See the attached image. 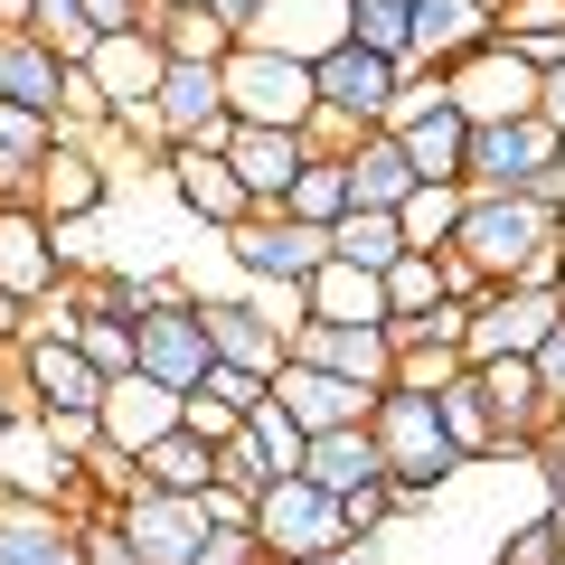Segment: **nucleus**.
I'll return each mask as SVG.
<instances>
[{"instance_id": "bb28decb", "label": "nucleus", "mask_w": 565, "mask_h": 565, "mask_svg": "<svg viewBox=\"0 0 565 565\" xmlns=\"http://www.w3.org/2000/svg\"><path fill=\"white\" fill-rule=\"evenodd\" d=\"M481 39H500V0H415V66H452Z\"/></svg>"}, {"instance_id": "4d7b16f0", "label": "nucleus", "mask_w": 565, "mask_h": 565, "mask_svg": "<svg viewBox=\"0 0 565 565\" xmlns=\"http://www.w3.org/2000/svg\"><path fill=\"white\" fill-rule=\"evenodd\" d=\"M302 565H386V546L377 537H340V546H321V556H302Z\"/></svg>"}, {"instance_id": "a211bd4d", "label": "nucleus", "mask_w": 565, "mask_h": 565, "mask_svg": "<svg viewBox=\"0 0 565 565\" xmlns=\"http://www.w3.org/2000/svg\"><path fill=\"white\" fill-rule=\"evenodd\" d=\"M85 76H95L104 114H122V104H151L170 76V47L151 39V29H104L95 47H85Z\"/></svg>"}, {"instance_id": "338daca9", "label": "nucleus", "mask_w": 565, "mask_h": 565, "mask_svg": "<svg viewBox=\"0 0 565 565\" xmlns=\"http://www.w3.org/2000/svg\"><path fill=\"white\" fill-rule=\"evenodd\" d=\"M556 565H565V556H556Z\"/></svg>"}, {"instance_id": "473e14b6", "label": "nucleus", "mask_w": 565, "mask_h": 565, "mask_svg": "<svg viewBox=\"0 0 565 565\" xmlns=\"http://www.w3.org/2000/svg\"><path fill=\"white\" fill-rule=\"evenodd\" d=\"M132 462H141V490H180V500H199V490L217 481V452H207L189 424H180V434H161L151 452H132Z\"/></svg>"}, {"instance_id": "c03bdc74", "label": "nucleus", "mask_w": 565, "mask_h": 565, "mask_svg": "<svg viewBox=\"0 0 565 565\" xmlns=\"http://www.w3.org/2000/svg\"><path fill=\"white\" fill-rule=\"evenodd\" d=\"M76 349L104 367V377H122V367H132V321H122V311H104V302H85V321H76Z\"/></svg>"}, {"instance_id": "603ef678", "label": "nucleus", "mask_w": 565, "mask_h": 565, "mask_svg": "<svg viewBox=\"0 0 565 565\" xmlns=\"http://www.w3.org/2000/svg\"><path fill=\"white\" fill-rule=\"evenodd\" d=\"M189 565H274V556L255 546V527H207V537H199V556H189Z\"/></svg>"}, {"instance_id": "58836bf2", "label": "nucleus", "mask_w": 565, "mask_h": 565, "mask_svg": "<svg viewBox=\"0 0 565 565\" xmlns=\"http://www.w3.org/2000/svg\"><path fill=\"white\" fill-rule=\"evenodd\" d=\"M462 367H471V349H462V340H444V330H424V340H405V349H396V386H415V396L452 386Z\"/></svg>"}, {"instance_id": "de8ad7c7", "label": "nucleus", "mask_w": 565, "mask_h": 565, "mask_svg": "<svg viewBox=\"0 0 565 565\" xmlns=\"http://www.w3.org/2000/svg\"><path fill=\"white\" fill-rule=\"evenodd\" d=\"M180 424H189V434H199L207 452H217V444H226V434H236L245 415H236V405H226V396H207V386H189V396H180Z\"/></svg>"}, {"instance_id": "6e6552de", "label": "nucleus", "mask_w": 565, "mask_h": 565, "mask_svg": "<svg viewBox=\"0 0 565 565\" xmlns=\"http://www.w3.org/2000/svg\"><path fill=\"white\" fill-rule=\"evenodd\" d=\"M47 226H85L114 207V161H104V132H57V151L39 161V189H29Z\"/></svg>"}, {"instance_id": "3c124183", "label": "nucleus", "mask_w": 565, "mask_h": 565, "mask_svg": "<svg viewBox=\"0 0 565 565\" xmlns=\"http://www.w3.org/2000/svg\"><path fill=\"white\" fill-rule=\"evenodd\" d=\"M199 527H255V490L207 481V490H199Z\"/></svg>"}, {"instance_id": "2f4dec72", "label": "nucleus", "mask_w": 565, "mask_h": 565, "mask_svg": "<svg viewBox=\"0 0 565 565\" xmlns=\"http://www.w3.org/2000/svg\"><path fill=\"white\" fill-rule=\"evenodd\" d=\"M462 207H471L462 180H415V189H405V207H396V226H405V245H415V255H444L452 226H462Z\"/></svg>"}, {"instance_id": "680f3d73", "label": "nucleus", "mask_w": 565, "mask_h": 565, "mask_svg": "<svg viewBox=\"0 0 565 565\" xmlns=\"http://www.w3.org/2000/svg\"><path fill=\"white\" fill-rule=\"evenodd\" d=\"M546 199H556V217H565V151H556V170H546Z\"/></svg>"}, {"instance_id": "b1692460", "label": "nucleus", "mask_w": 565, "mask_h": 565, "mask_svg": "<svg viewBox=\"0 0 565 565\" xmlns=\"http://www.w3.org/2000/svg\"><path fill=\"white\" fill-rule=\"evenodd\" d=\"M340 161H349V207H405V189H415V161H405L396 122H359Z\"/></svg>"}, {"instance_id": "1a4fd4ad", "label": "nucleus", "mask_w": 565, "mask_h": 565, "mask_svg": "<svg viewBox=\"0 0 565 565\" xmlns=\"http://www.w3.org/2000/svg\"><path fill=\"white\" fill-rule=\"evenodd\" d=\"M161 180H170V199H180V217L207 226V236H226V226L255 217V199H245L236 161H226V141H170Z\"/></svg>"}, {"instance_id": "4c0bfd02", "label": "nucleus", "mask_w": 565, "mask_h": 565, "mask_svg": "<svg viewBox=\"0 0 565 565\" xmlns=\"http://www.w3.org/2000/svg\"><path fill=\"white\" fill-rule=\"evenodd\" d=\"M349 39L396 57V66H415V0H349Z\"/></svg>"}, {"instance_id": "e433bc0d", "label": "nucleus", "mask_w": 565, "mask_h": 565, "mask_svg": "<svg viewBox=\"0 0 565 565\" xmlns=\"http://www.w3.org/2000/svg\"><path fill=\"white\" fill-rule=\"evenodd\" d=\"M500 39L527 47V66H556L565 57V0H500Z\"/></svg>"}, {"instance_id": "69168bd1", "label": "nucleus", "mask_w": 565, "mask_h": 565, "mask_svg": "<svg viewBox=\"0 0 565 565\" xmlns=\"http://www.w3.org/2000/svg\"><path fill=\"white\" fill-rule=\"evenodd\" d=\"M0 359H10V349H0Z\"/></svg>"}, {"instance_id": "e2e57ef3", "label": "nucleus", "mask_w": 565, "mask_h": 565, "mask_svg": "<svg viewBox=\"0 0 565 565\" xmlns=\"http://www.w3.org/2000/svg\"><path fill=\"white\" fill-rule=\"evenodd\" d=\"M556 302H565V245H556Z\"/></svg>"}, {"instance_id": "5701e85b", "label": "nucleus", "mask_w": 565, "mask_h": 565, "mask_svg": "<svg viewBox=\"0 0 565 565\" xmlns=\"http://www.w3.org/2000/svg\"><path fill=\"white\" fill-rule=\"evenodd\" d=\"M245 39L311 66V57H330V47L349 39V0H264L255 20H245Z\"/></svg>"}, {"instance_id": "9b49d317", "label": "nucleus", "mask_w": 565, "mask_h": 565, "mask_svg": "<svg viewBox=\"0 0 565 565\" xmlns=\"http://www.w3.org/2000/svg\"><path fill=\"white\" fill-rule=\"evenodd\" d=\"M556 321H565L556 282H490L481 311H471V330H462V349L471 359H527Z\"/></svg>"}, {"instance_id": "a19ab883", "label": "nucleus", "mask_w": 565, "mask_h": 565, "mask_svg": "<svg viewBox=\"0 0 565 565\" xmlns=\"http://www.w3.org/2000/svg\"><path fill=\"white\" fill-rule=\"evenodd\" d=\"M245 434L264 444V462H274V481H282V471H302V452H311V434H302L292 415H282V396H274V386H264V405L245 415Z\"/></svg>"}, {"instance_id": "4468645a", "label": "nucleus", "mask_w": 565, "mask_h": 565, "mask_svg": "<svg viewBox=\"0 0 565 565\" xmlns=\"http://www.w3.org/2000/svg\"><path fill=\"white\" fill-rule=\"evenodd\" d=\"M95 424H104L114 452H151L161 434H180V386H161L151 367H122V377H104Z\"/></svg>"}, {"instance_id": "13d9d810", "label": "nucleus", "mask_w": 565, "mask_h": 565, "mask_svg": "<svg viewBox=\"0 0 565 565\" xmlns=\"http://www.w3.org/2000/svg\"><path fill=\"white\" fill-rule=\"evenodd\" d=\"M537 114H546V122H556V132H565V57L546 66V76H537Z\"/></svg>"}, {"instance_id": "c756f323", "label": "nucleus", "mask_w": 565, "mask_h": 565, "mask_svg": "<svg viewBox=\"0 0 565 565\" xmlns=\"http://www.w3.org/2000/svg\"><path fill=\"white\" fill-rule=\"evenodd\" d=\"M0 95H10V104H47V114H57L66 57L39 39V29H0Z\"/></svg>"}, {"instance_id": "ddd939ff", "label": "nucleus", "mask_w": 565, "mask_h": 565, "mask_svg": "<svg viewBox=\"0 0 565 565\" xmlns=\"http://www.w3.org/2000/svg\"><path fill=\"white\" fill-rule=\"evenodd\" d=\"M66 274H76V264H66V236L29 199H0V282H10L20 302H47Z\"/></svg>"}, {"instance_id": "20e7f679", "label": "nucleus", "mask_w": 565, "mask_h": 565, "mask_svg": "<svg viewBox=\"0 0 565 565\" xmlns=\"http://www.w3.org/2000/svg\"><path fill=\"white\" fill-rule=\"evenodd\" d=\"M349 527H340V500H330L311 471H282V481H264L255 490V546L274 565H302V556H321V546H340Z\"/></svg>"}, {"instance_id": "6ab92c4d", "label": "nucleus", "mask_w": 565, "mask_h": 565, "mask_svg": "<svg viewBox=\"0 0 565 565\" xmlns=\"http://www.w3.org/2000/svg\"><path fill=\"white\" fill-rule=\"evenodd\" d=\"M274 396H282V415L302 424V434H330V424H367L377 386L340 377V367H311V359H282L274 367Z\"/></svg>"}, {"instance_id": "052dcab7", "label": "nucleus", "mask_w": 565, "mask_h": 565, "mask_svg": "<svg viewBox=\"0 0 565 565\" xmlns=\"http://www.w3.org/2000/svg\"><path fill=\"white\" fill-rule=\"evenodd\" d=\"M207 10H217V20H226V29H236V39H245V20H255L264 0H207Z\"/></svg>"}, {"instance_id": "423d86ee", "label": "nucleus", "mask_w": 565, "mask_h": 565, "mask_svg": "<svg viewBox=\"0 0 565 565\" xmlns=\"http://www.w3.org/2000/svg\"><path fill=\"white\" fill-rule=\"evenodd\" d=\"M565 132L546 114H509V122H471V161H462V189H546Z\"/></svg>"}, {"instance_id": "dca6fc26", "label": "nucleus", "mask_w": 565, "mask_h": 565, "mask_svg": "<svg viewBox=\"0 0 565 565\" xmlns=\"http://www.w3.org/2000/svg\"><path fill=\"white\" fill-rule=\"evenodd\" d=\"M151 104H161L170 141H226L236 132V114H226V57H170Z\"/></svg>"}, {"instance_id": "8fccbe9b", "label": "nucleus", "mask_w": 565, "mask_h": 565, "mask_svg": "<svg viewBox=\"0 0 565 565\" xmlns=\"http://www.w3.org/2000/svg\"><path fill=\"white\" fill-rule=\"evenodd\" d=\"M76 537H85V565H141V546L122 537V519H114V509H95V519H76Z\"/></svg>"}, {"instance_id": "2eb2a0df", "label": "nucleus", "mask_w": 565, "mask_h": 565, "mask_svg": "<svg viewBox=\"0 0 565 565\" xmlns=\"http://www.w3.org/2000/svg\"><path fill=\"white\" fill-rule=\"evenodd\" d=\"M471 377H481L490 415H500V462H509V452H527V444H537V434H546V424L565 415V405L546 396L537 359H471Z\"/></svg>"}, {"instance_id": "f8f14e48", "label": "nucleus", "mask_w": 565, "mask_h": 565, "mask_svg": "<svg viewBox=\"0 0 565 565\" xmlns=\"http://www.w3.org/2000/svg\"><path fill=\"white\" fill-rule=\"evenodd\" d=\"M396 57H377V47L340 39L330 57H311V85H321V114H349V122H386L396 114Z\"/></svg>"}, {"instance_id": "f03ea898", "label": "nucleus", "mask_w": 565, "mask_h": 565, "mask_svg": "<svg viewBox=\"0 0 565 565\" xmlns=\"http://www.w3.org/2000/svg\"><path fill=\"white\" fill-rule=\"evenodd\" d=\"M367 434H377L386 481H396V519H424V509H434V500H444V490L471 471L462 452H452V434H444V415H434V396H415V386H377Z\"/></svg>"}, {"instance_id": "aec40b11", "label": "nucleus", "mask_w": 565, "mask_h": 565, "mask_svg": "<svg viewBox=\"0 0 565 565\" xmlns=\"http://www.w3.org/2000/svg\"><path fill=\"white\" fill-rule=\"evenodd\" d=\"M122 537L141 546V565H189L199 556V500H180V490H132V500H114Z\"/></svg>"}, {"instance_id": "49530a36", "label": "nucleus", "mask_w": 565, "mask_h": 565, "mask_svg": "<svg viewBox=\"0 0 565 565\" xmlns=\"http://www.w3.org/2000/svg\"><path fill=\"white\" fill-rule=\"evenodd\" d=\"M236 292H245V302H255L264 321L282 330V340H292V330L311 321V302H302V282H255V274H236Z\"/></svg>"}, {"instance_id": "cd10ccee", "label": "nucleus", "mask_w": 565, "mask_h": 565, "mask_svg": "<svg viewBox=\"0 0 565 565\" xmlns=\"http://www.w3.org/2000/svg\"><path fill=\"white\" fill-rule=\"evenodd\" d=\"M302 471L330 490V500H349L359 481H386V452H377V434H367V424H330V434H311Z\"/></svg>"}, {"instance_id": "412c9836", "label": "nucleus", "mask_w": 565, "mask_h": 565, "mask_svg": "<svg viewBox=\"0 0 565 565\" xmlns=\"http://www.w3.org/2000/svg\"><path fill=\"white\" fill-rule=\"evenodd\" d=\"M0 565H85V537L57 500H20L0 490Z\"/></svg>"}, {"instance_id": "ea45409f", "label": "nucleus", "mask_w": 565, "mask_h": 565, "mask_svg": "<svg viewBox=\"0 0 565 565\" xmlns=\"http://www.w3.org/2000/svg\"><path fill=\"white\" fill-rule=\"evenodd\" d=\"M444 302V255H415V245H405L396 264H386V321H396V311H434Z\"/></svg>"}, {"instance_id": "393cba45", "label": "nucleus", "mask_w": 565, "mask_h": 565, "mask_svg": "<svg viewBox=\"0 0 565 565\" xmlns=\"http://www.w3.org/2000/svg\"><path fill=\"white\" fill-rule=\"evenodd\" d=\"M199 311H207V340H217V359H236V367H264V377H274L282 349H292V340H282V330L236 292V282H226V292H199Z\"/></svg>"}, {"instance_id": "a18cd8bd", "label": "nucleus", "mask_w": 565, "mask_h": 565, "mask_svg": "<svg viewBox=\"0 0 565 565\" xmlns=\"http://www.w3.org/2000/svg\"><path fill=\"white\" fill-rule=\"evenodd\" d=\"M340 527L349 537H386V527H396V481H359L340 500Z\"/></svg>"}, {"instance_id": "37998d69", "label": "nucleus", "mask_w": 565, "mask_h": 565, "mask_svg": "<svg viewBox=\"0 0 565 565\" xmlns=\"http://www.w3.org/2000/svg\"><path fill=\"white\" fill-rule=\"evenodd\" d=\"M29 29H39V39H47V47H57V57H66V66H85V47H95V39H104V29H95V20H85V0H39V10H29Z\"/></svg>"}, {"instance_id": "0e129e2a", "label": "nucleus", "mask_w": 565, "mask_h": 565, "mask_svg": "<svg viewBox=\"0 0 565 565\" xmlns=\"http://www.w3.org/2000/svg\"><path fill=\"white\" fill-rule=\"evenodd\" d=\"M481 565H500V556H481Z\"/></svg>"}, {"instance_id": "f257e3e1", "label": "nucleus", "mask_w": 565, "mask_h": 565, "mask_svg": "<svg viewBox=\"0 0 565 565\" xmlns=\"http://www.w3.org/2000/svg\"><path fill=\"white\" fill-rule=\"evenodd\" d=\"M556 245H565V217L546 189H471L444 255H471L490 282H556Z\"/></svg>"}, {"instance_id": "c85d7f7f", "label": "nucleus", "mask_w": 565, "mask_h": 565, "mask_svg": "<svg viewBox=\"0 0 565 565\" xmlns=\"http://www.w3.org/2000/svg\"><path fill=\"white\" fill-rule=\"evenodd\" d=\"M311 321H386V274H367V264L349 255H321V274L302 282Z\"/></svg>"}, {"instance_id": "864d4df0", "label": "nucleus", "mask_w": 565, "mask_h": 565, "mask_svg": "<svg viewBox=\"0 0 565 565\" xmlns=\"http://www.w3.org/2000/svg\"><path fill=\"white\" fill-rule=\"evenodd\" d=\"M527 471H546V490H556V500H565V415L546 424L537 444H527Z\"/></svg>"}, {"instance_id": "09e8293b", "label": "nucleus", "mask_w": 565, "mask_h": 565, "mask_svg": "<svg viewBox=\"0 0 565 565\" xmlns=\"http://www.w3.org/2000/svg\"><path fill=\"white\" fill-rule=\"evenodd\" d=\"M217 481H236V490H264V481H274V462H264V444L245 434V424L217 444Z\"/></svg>"}, {"instance_id": "f3484780", "label": "nucleus", "mask_w": 565, "mask_h": 565, "mask_svg": "<svg viewBox=\"0 0 565 565\" xmlns=\"http://www.w3.org/2000/svg\"><path fill=\"white\" fill-rule=\"evenodd\" d=\"M282 359L340 367V377H359V386H396V340H386V321H302Z\"/></svg>"}, {"instance_id": "4be33fe9", "label": "nucleus", "mask_w": 565, "mask_h": 565, "mask_svg": "<svg viewBox=\"0 0 565 565\" xmlns=\"http://www.w3.org/2000/svg\"><path fill=\"white\" fill-rule=\"evenodd\" d=\"M226 161H236V180H245V199H255V207H282L292 170L311 161V132H282V122H236V132H226Z\"/></svg>"}, {"instance_id": "79ce46f5", "label": "nucleus", "mask_w": 565, "mask_h": 565, "mask_svg": "<svg viewBox=\"0 0 565 565\" xmlns=\"http://www.w3.org/2000/svg\"><path fill=\"white\" fill-rule=\"evenodd\" d=\"M490 556H500V565H556V556H565V500H546L537 519H519Z\"/></svg>"}, {"instance_id": "a878e982", "label": "nucleus", "mask_w": 565, "mask_h": 565, "mask_svg": "<svg viewBox=\"0 0 565 565\" xmlns=\"http://www.w3.org/2000/svg\"><path fill=\"white\" fill-rule=\"evenodd\" d=\"M20 367H29V386H39V415L47 405H104V367L85 359L76 340H57V330L20 340Z\"/></svg>"}, {"instance_id": "c9c22d12", "label": "nucleus", "mask_w": 565, "mask_h": 565, "mask_svg": "<svg viewBox=\"0 0 565 565\" xmlns=\"http://www.w3.org/2000/svg\"><path fill=\"white\" fill-rule=\"evenodd\" d=\"M330 255H349V264H367V274H386V264L405 255V226H396V207H349V217L330 226Z\"/></svg>"}, {"instance_id": "f704fd0d", "label": "nucleus", "mask_w": 565, "mask_h": 565, "mask_svg": "<svg viewBox=\"0 0 565 565\" xmlns=\"http://www.w3.org/2000/svg\"><path fill=\"white\" fill-rule=\"evenodd\" d=\"M151 39H161L170 57H226V47H236V29H226L207 0H170V10H151Z\"/></svg>"}, {"instance_id": "6e6d98bb", "label": "nucleus", "mask_w": 565, "mask_h": 565, "mask_svg": "<svg viewBox=\"0 0 565 565\" xmlns=\"http://www.w3.org/2000/svg\"><path fill=\"white\" fill-rule=\"evenodd\" d=\"M95 29H151V0H85Z\"/></svg>"}, {"instance_id": "72a5a7b5", "label": "nucleus", "mask_w": 565, "mask_h": 565, "mask_svg": "<svg viewBox=\"0 0 565 565\" xmlns=\"http://www.w3.org/2000/svg\"><path fill=\"white\" fill-rule=\"evenodd\" d=\"M282 217H302V226H340L349 217V161H340V151H311V161L292 170Z\"/></svg>"}, {"instance_id": "0eeeda50", "label": "nucleus", "mask_w": 565, "mask_h": 565, "mask_svg": "<svg viewBox=\"0 0 565 565\" xmlns=\"http://www.w3.org/2000/svg\"><path fill=\"white\" fill-rule=\"evenodd\" d=\"M444 76V95L462 104L471 122H509V114H537V66H527V47H509V39H481V47H462L452 66H434Z\"/></svg>"}, {"instance_id": "9d476101", "label": "nucleus", "mask_w": 565, "mask_h": 565, "mask_svg": "<svg viewBox=\"0 0 565 565\" xmlns=\"http://www.w3.org/2000/svg\"><path fill=\"white\" fill-rule=\"evenodd\" d=\"M132 367H151V377L180 386V396L217 367V340H207V311H199V282H189L180 302H161V311H141V321H132Z\"/></svg>"}, {"instance_id": "bf43d9fd", "label": "nucleus", "mask_w": 565, "mask_h": 565, "mask_svg": "<svg viewBox=\"0 0 565 565\" xmlns=\"http://www.w3.org/2000/svg\"><path fill=\"white\" fill-rule=\"evenodd\" d=\"M20 340H29V302L0 282V349H20Z\"/></svg>"}, {"instance_id": "7c9ffc66", "label": "nucleus", "mask_w": 565, "mask_h": 565, "mask_svg": "<svg viewBox=\"0 0 565 565\" xmlns=\"http://www.w3.org/2000/svg\"><path fill=\"white\" fill-rule=\"evenodd\" d=\"M434 415H444V434H452V452L462 462H500V415H490V396H481V377H452V386H434Z\"/></svg>"}, {"instance_id": "39448f33", "label": "nucleus", "mask_w": 565, "mask_h": 565, "mask_svg": "<svg viewBox=\"0 0 565 565\" xmlns=\"http://www.w3.org/2000/svg\"><path fill=\"white\" fill-rule=\"evenodd\" d=\"M226 274H255V282H311L330 255V226H302V217H282V207H255L245 226H226L217 236Z\"/></svg>"}, {"instance_id": "7ed1b4c3", "label": "nucleus", "mask_w": 565, "mask_h": 565, "mask_svg": "<svg viewBox=\"0 0 565 565\" xmlns=\"http://www.w3.org/2000/svg\"><path fill=\"white\" fill-rule=\"evenodd\" d=\"M226 114H236V122H282V132H311V114H321V85H311L302 57L236 39V47H226Z\"/></svg>"}, {"instance_id": "5fc2aeb1", "label": "nucleus", "mask_w": 565, "mask_h": 565, "mask_svg": "<svg viewBox=\"0 0 565 565\" xmlns=\"http://www.w3.org/2000/svg\"><path fill=\"white\" fill-rule=\"evenodd\" d=\"M527 359H537V377H546V396H556V405H565V321H556V330H546V340H537V349H527Z\"/></svg>"}]
</instances>
